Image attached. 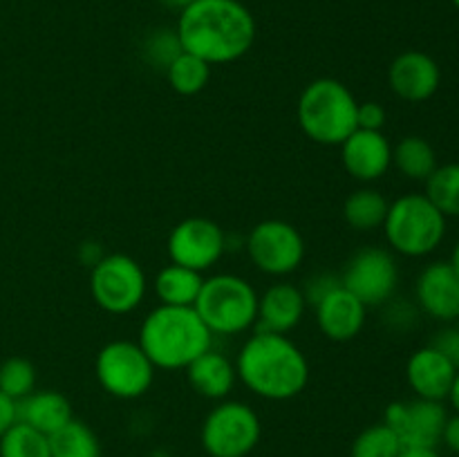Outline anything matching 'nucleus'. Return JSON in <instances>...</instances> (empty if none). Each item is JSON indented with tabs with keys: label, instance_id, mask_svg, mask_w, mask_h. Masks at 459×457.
I'll return each mask as SVG.
<instances>
[{
	"label": "nucleus",
	"instance_id": "2f4dec72",
	"mask_svg": "<svg viewBox=\"0 0 459 457\" xmlns=\"http://www.w3.org/2000/svg\"><path fill=\"white\" fill-rule=\"evenodd\" d=\"M341 285V276H334V273H318V276H312L305 285L303 296H305V303L309 305H316L318 300L325 298L332 289Z\"/></svg>",
	"mask_w": 459,
	"mask_h": 457
},
{
	"label": "nucleus",
	"instance_id": "412c9836",
	"mask_svg": "<svg viewBox=\"0 0 459 457\" xmlns=\"http://www.w3.org/2000/svg\"><path fill=\"white\" fill-rule=\"evenodd\" d=\"M188 384L197 394L206 399H224L233 390L238 379L236 363L229 361L222 352L206 349L191 366H186Z\"/></svg>",
	"mask_w": 459,
	"mask_h": 457
},
{
	"label": "nucleus",
	"instance_id": "f257e3e1",
	"mask_svg": "<svg viewBox=\"0 0 459 457\" xmlns=\"http://www.w3.org/2000/svg\"><path fill=\"white\" fill-rule=\"evenodd\" d=\"M182 52L209 65L231 63L245 56L255 39V21L240 0H193L178 21Z\"/></svg>",
	"mask_w": 459,
	"mask_h": 457
},
{
	"label": "nucleus",
	"instance_id": "f03ea898",
	"mask_svg": "<svg viewBox=\"0 0 459 457\" xmlns=\"http://www.w3.org/2000/svg\"><path fill=\"white\" fill-rule=\"evenodd\" d=\"M236 372L254 394L272 401H285L305 390L309 366L305 354L285 334L255 332L242 345Z\"/></svg>",
	"mask_w": 459,
	"mask_h": 457
},
{
	"label": "nucleus",
	"instance_id": "2eb2a0df",
	"mask_svg": "<svg viewBox=\"0 0 459 457\" xmlns=\"http://www.w3.org/2000/svg\"><path fill=\"white\" fill-rule=\"evenodd\" d=\"M388 83L399 99L411 103L433 97L442 83V72L433 56L417 49L399 54L388 70Z\"/></svg>",
	"mask_w": 459,
	"mask_h": 457
},
{
	"label": "nucleus",
	"instance_id": "4c0bfd02",
	"mask_svg": "<svg viewBox=\"0 0 459 457\" xmlns=\"http://www.w3.org/2000/svg\"><path fill=\"white\" fill-rule=\"evenodd\" d=\"M448 401H451V406L455 408V412L459 415V370H457V375H455V379H453V385H451V390H448Z\"/></svg>",
	"mask_w": 459,
	"mask_h": 457
},
{
	"label": "nucleus",
	"instance_id": "f8f14e48",
	"mask_svg": "<svg viewBox=\"0 0 459 457\" xmlns=\"http://www.w3.org/2000/svg\"><path fill=\"white\" fill-rule=\"evenodd\" d=\"M448 412L444 401L433 399H412V401H394L385 408L384 424L394 430L402 446L437 448L442 444L444 426Z\"/></svg>",
	"mask_w": 459,
	"mask_h": 457
},
{
	"label": "nucleus",
	"instance_id": "aec40b11",
	"mask_svg": "<svg viewBox=\"0 0 459 457\" xmlns=\"http://www.w3.org/2000/svg\"><path fill=\"white\" fill-rule=\"evenodd\" d=\"M18 421L31 426L39 433L52 435L72 419V406L65 394L56 390H40L16 401Z\"/></svg>",
	"mask_w": 459,
	"mask_h": 457
},
{
	"label": "nucleus",
	"instance_id": "b1692460",
	"mask_svg": "<svg viewBox=\"0 0 459 457\" xmlns=\"http://www.w3.org/2000/svg\"><path fill=\"white\" fill-rule=\"evenodd\" d=\"M390 202L375 188L354 191L343 204V218L354 231H375L384 227Z\"/></svg>",
	"mask_w": 459,
	"mask_h": 457
},
{
	"label": "nucleus",
	"instance_id": "5701e85b",
	"mask_svg": "<svg viewBox=\"0 0 459 457\" xmlns=\"http://www.w3.org/2000/svg\"><path fill=\"white\" fill-rule=\"evenodd\" d=\"M393 164L397 166L399 173L415 182H426L437 168V155L435 148L426 142L424 137H403L397 146L393 148Z\"/></svg>",
	"mask_w": 459,
	"mask_h": 457
},
{
	"label": "nucleus",
	"instance_id": "cd10ccee",
	"mask_svg": "<svg viewBox=\"0 0 459 457\" xmlns=\"http://www.w3.org/2000/svg\"><path fill=\"white\" fill-rule=\"evenodd\" d=\"M0 457H52L48 435L16 421L0 437Z\"/></svg>",
	"mask_w": 459,
	"mask_h": 457
},
{
	"label": "nucleus",
	"instance_id": "bb28decb",
	"mask_svg": "<svg viewBox=\"0 0 459 457\" xmlns=\"http://www.w3.org/2000/svg\"><path fill=\"white\" fill-rule=\"evenodd\" d=\"M426 197L446 218H459V164H444L426 179Z\"/></svg>",
	"mask_w": 459,
	"mask_h": 457
},
{
	"label": "nucleus",
	"instance_id": "c756f323",
	"mask_svg": "<svg viewBox=\"0 0 459 457\" xmlns=\"http://www.w3.org/2000/svg\"><path fill=\"white\" fill-rule=\"evenodd\" d=\"M36 370L27 358L12 357L0 366V392L21 401L27 394L34 392Z\"/></svg>",
	"mask_w": 459,
	"mask_h": 457
},
{
	"label": "nucleus",
	"instance_id": "9b49d317",
	"mask_svg": "<svg viewBox=\"0 0 459 457\" xmlns=\"http://www.w3.org/2000/svg\"><path fill=\"white\" fill-rule=\"evenodd\" d=\"M247 254L260 272L287 276L303 263L305 242L299 228L282 220L258 222L247 236Z\"/></svg>",
	"mask_w": 459,
	"mask_h": 457
},
{
	"label": "nucleus",
	"instance_id": "4468645a",
	"mask_svg": "<svg viewBox=\"0 0 459 457\" xmlns=\"http://www.w3.org/2000/svg\"><path fill=\"white\" fill-rule=\"evenodd\" d=\"M420 307L442 323L459 321V273L448 260L430 263L415 285Z\"/></svg>",
	"mask_w": 459,
	"mask_h": 457
},
{
	"label": "nucleus",
	"instance_id": "393cba45",
	"mask_svg": "<svg viewBox=\"0 0 459 457\" xmlns=\"http://www.w3.org/2000/svg\"><path fill=\"white\" fill-rule=\"evenodd\" d=\"M49 453L52 457H99V439L83 421L70 419L65 426L49 435Z\"/></svg>",
	"mask_w": 459,
	"mask_h": 457
},
{
	"label": "nucleus",
	"instance_id": "7ed1b4c3",
	"mask_svg": "<svg viewBox=\"0 0 459 457\" xmlns=\"http://www.w3.org/2000/svg\"><path fill=\"white\" fill-rule=\"evenodd\" d=\"M213 334L195 307L160 305L152 309L139 330V345L161 370H179L191 366L197 357L211 349Z\"/></svg>",
	"mask_w": 459,
	"mask_h": 457
},
{
	"label": "nucleus",
	"instance_id": "473e14b6",
	"mask_svg": "<svg viewBox=\"0 0 459 457\" xmlns=\"http://www.w3.org/2000/svg\"><path fill=\"white\" fill-rule=\"evenodd\" d=\"M385 124V108L377 101L359 103L357 125L361 130H381Z\"/></svg>",
	"mask_w": 459,
	"mask_h": 457
},
{
	"label": "nucleus",
	"instance_id": "4be33fe9",
	"mask_svg": "<svg viewBox=\"0 0 459 457\" xmlns=\"http://www.w3.org/2000/svg\"><path fill=\"white\" fill-rule=\"evenodd\" d=\"M200 272L182 267V264H169L161 269L155 278V291L161 305H173V307H193L202 289Z\"/></svg>",
	"mask_w": 459,
	"mask_h": 457
},
{
	"label": "nucleus",
	"instance_id": "c9c22d12",
	"mask_svg": "<svg viewBox=\"0 0 459 457\" xmlns=\"http://www.w3.org/2000/svg\"><path fill=\"white\" fill-rule=\"evenodd\" d=\"M101 258H103V251H101V245H97V242H83V245L79 246V260L83 264H88V267H94Z\"/></svg>",
	"mask_w": 459,
	"mask_h": 457
},
{
	"label": "nucleus",
	"instance_id": "6e6552de",
	"mask_svg": "<svg viewBox=\"0 0 459 457\" xmlns=\"http://www.w3.org/2000/svg\"><path fill=\"white\" fill-rule=\"evenodd\" d=\"M94 372L108 394L119 399H137L151 388L155 366L139 343L112 341L99 352Z\"/></svg>",
	"mask_w": 459,
	"mask_h": 457
},
{
	"label": "nucleus",
	"instance_id": "20e7f679",
	"mask_svg": "<svg viewBox=\"0 0 459 457\" xmlns=\"http://www.w3.org/2000/svg\"><path fill=\"white\" fill-rule=\"evenodd\" d=\"M357 99L336 79H316L300 92L299 124L323 146H341L357 125Z\"/></svg>",
	"mask_w": 459,
	"mask_h": 457
},
{
	"label": "nucleus",
	"instance_id": "423d86ee",
	"mask_svg": "<svg viewBox=\"0 0 459 457\" xmlns=\"http://www.w3.org/2000/svg\"><path fill=\"white\" fill-rule=\"evenodd\" d=\"M195 312L211 334H240L258 318V294L254 287L233 273H218L202 282L195 300Z\"/></svg>",
	"mask_w": 459,
	"mask_h": 457
},
{
	"label": "nucleus",
	"instance_id": "0eeeda50",
	"mask_svg": "<svg viewBox=\"0 0 459 457\" xmlns=\"http://www.w3.org/2000/svg\"><path fill=\"white\" fill-rule=\"evenodd\" d=\"M258 439V415L242 401L218 403L202 426V446L211 457H247Z\"/></svg>",
	"mask_w": 459,
	"mask_h": 457
},
{
	"label": "nucleus",
	"instance_id": "58836bf2",
	"mask_svg": "<svg viewBox=\"0 0 459 457\" xmlns=\"http://www.w3.org/2000/svg\"><path fill=\"white\" fill-rule=\"evenodd\" d=\"M161 3L166 4V7H178V9H184L186 4H191L193 0H161Z\"/></svg>",
	"mask_w": 459,
	"mask_h": 457
},
{
	"label": "nucleus",
	"instance_id": "dca6fc26",
	"mask_svg": "<svg viewBox=\"0 0 459 457\" xmlns=\"http://www.w3.org/2000/svg\"><path fill=\"white\" fill-rule=\"evenodd\" d=\"M343 166L359 182H375L393 166V146L381 130L357 128L341 143Z\"/></svg>",
	"mask_w": 459,
	"mask_h": 457
},
{
	"label": "nucleus",
	"instance_id": "72a5a7b5",
	"mask_svg": "<svg viewBox=\"0 0 459 457\" xmlns=\"http://www.w3.org/2000/svg\"><path fill=\"white\" fill-rule=\"evenodd\" d=\"M18 421V410L16 401L12 397H7L4 392H0V437L12 428Z\"/></svg>",
	"mask_w": 459,
	"mask_h": 457
},
{
	"label": "nucleus",
	"instance_id": "a19ab883",
	"mask_svg": "<svg viewBox=\"0 0 459 457\" xmlns=\"http://www.w3.org/2000/svg\"><path fill=\"white\" fill-rule=\"evenodd\" d=\"M451 3H453V4H455V7L459 9V0H451Z\"/></svg>",
	"mask_w": 459,
	"mask_h": 457
},
{
	"label": "nucleus",
	"instance_id": "1a4fd4ad",
	"mask_svg": "<svg viewBox=\"0 0 459 457\" xmlns=\"http://www.w3.org/2000/svg\"><path fill=\"white\" fill-rule=\"evenodd\" d=\"M94 303L110 314H128L139 307L146 294V276L137 260L124 254L103 255L90 273Z\"/></svg>",
	"mask_w": 459,
	"mask_h": 457
},
{
	"label": "nucleus",
	"instance_id": "9d476101",
	"mask_svg": "<svg viewBox=\"0 0 459 457\" xmlns=\"http://www.w3.org/2000/svg\"><path fill=\"white\" fill-rule=\"evenodd\" d=\"M397 260L384 246H363L348 260L341 285L357 296L366 307H381L397 291Z\"/></svg>",
	"mask_w": 459,
	"mask_h": 457
},
{
	"label": "nucleus",
	"instance_id": "a878e982",
	"mask_svg": "<svg viewBox=\"0 0 459 457\" xmlns=\"http://www.w3.org/2000/svg\"><path fill=\"white\" fill-rule=\"evenodd\" d=\"M166 76H169L175 92L188 97V94H197L206 88L211 79V65L202 58L193 56V54L179 52L166 67Z\"/></svg>",
	"mask_w": 459,
	"mask_h": 457
},
{
	"label": "nucleus",
	"instance_id": "ddd939ff",
	"mask_svg": "<svg viewBox=\"0 0 459 457\" xmlns=\"http://www.w3.org/2000/svg\"><path fill=\"white\" fill-rule=\"evenodd\" d=\"M227 236L215 222L206 218H188L179 222L169 236V255L173 264L204 272L222 258Z\"/></svg>",
	"mask_w": 459,
	"mask_h": 457
},
{
	"label": "nucleus",
	"instance_id": "f704fd0d",
	"mask_svg": "<svg viewBox=\"0 0 459 457\" xmlns=\"http://www.w3.org/2000/svg\"><path fill=\"white\" fill-rule=\"evenodd\" d=\"M442 444L448 448V451H453L455 455H459V415L457 412L446 419V426H444V433H442Z\"/></svg>",
	"mask_w": 459,
	"mask_h": 457
},
{
	"label": "nucleus",
	"instance_id": "39448f33",
	"mask_svg": "<svg viewBox=\"0 0 459 457\" xmlns=\"http://www.w3.org/2000/svg\"><path fill=\"white\" fill-rule=\"evenodd\" d=\"M446 220L424 193H408L388 206L384 222L385 240L397 254L424 258L442 245Z\"/></svg>",
	"mask_w": 459,
	"mask_h": 457
},
{
	"label": "nucleus",
	"instance_id": "7c9ffc66",
	"mask_svg": "<svg viewBox=\"0 0 459 457\" xmlns=\"http://www.w3.org/2000/svg\"><path fill=\"white\" fill-rule=\"evenodd\" d=\"M429 345L442 352L459 370V325H446L433 336Z\"/></svg>",
	"mask_w": 459,
	"mask_h": 457
},
{
	"label": "nucleus",
	"instance_id": "a211bd4d",
	"mask_svg": "<svg viewBox=\"0 0 459 457\" xmlns=\"http://www.w3.org/2000/svg\"><path fill=\"white\" fill-rule=\"evenodd\" d=\"M455 375L457 367L442 352H437L433 345L415 349L408 358V385L420 399L444 401L448 397V390H451Z\"/></svg>",
	"mask_w": 459,
	"mask_h": 457
},
{
	"label": "nucleus",
	"instance_id": "f3484780",
	"mask_svg": "<svg viewBox=\"0 0 459 457\" xmlns=\"http://www.w3.org/2000/svg\"><path fill=\"white\" fill-rule=\"evenodd\" d=\"M314 309H316V323L323 334L336 343H345L363 330L368 307L343 285H339L325 298L318 300Z\"/></svg>",
	"mask_w": 459,
	"mask_h": 457
},
{
	"label": "nucleus",
	"instance_id": "ea45409f",
	"mask_svg": "<svg viewBox=\"0 0 459 457\" xmlns=\"http://www.w3.org/2000/svg\"><path fill=\"white\" fill-rule=\"evenodd\" d=\"M448 263L453 264V269L459 273V240L455 242V246H453V254H451V260Z\"/></svg>",
	"mask_w": 459,
	"mask_h": 457
},
{
	"label": "nucleus",
	"instance_id": "c85d7f7f",
	"mask_svg": "<svg viewBox=\"0 0 459 457\" xmlns=\"http://www.w3.org/2000/svg\"><path fill=\"white\" fill-rule=\"evenodd\" d=\"M402 442L385 424L368 426L352 444V457H399Z\"/></svg>",
	"mask_w": 459,
	"mask_h": 457
},
{
	"label": "nucleus",
	"instance_id": "e433bc0d",
	"mask_svg": "<svg viewBox=\"0 0 459 457\" xmlns=\"http://www.w3.org/2000/svg\"><path fill=\"white\" fill-rule=\"evenodd\" d=\"M399 457H442L437 448H417V446H403Z\"/></svg>",
	"mask_w": 459,
	"mask_h": 457
},
{
	"label": "nucleus",
	"instance_id": "6ab92c4d",
	"mask_svg": "<svg viewBox=\"0 0 459 457\" xmlns=\"http://www.w3.org/2000/svg\"><path fill=\"white\" fill-rule=\"evenodd\" d=\"M305 296L291 282H276L258 298V332L287 334L300 323L305 312Z\"/></svg>",
	"mask_w": 459,
	"mask_h": 457
}]
</instances>
